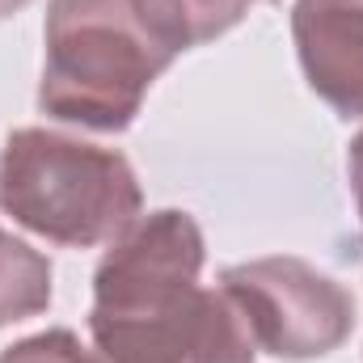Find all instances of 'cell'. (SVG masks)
Segmentation results:
<instances>
[{"mask_svg": "<svg viewBox=\"0 0 363 363\" xmlns=\"http://www.w3.org/2000/svg\"><path fill=\"white\" fill-rule=\"evenodd\" d=\"M0 363H97L93 347H85L72 330H43L0 351Z\"/></svg>", "mask_w": 363, "mask_h": 363, "instance_id": "obj_8", "label": "cell"}, {"mask_svg": "<svg viewBox=\"0 0 363 363\" xmlns=\"http://www.w3.org/2000/svg\"><path fill=\"white\" fill-rule=\"evenodd\" d=\"M157 4L165 9L182 51H190V47H203V43L228 34L267 0H157Z\"/></svg>", "mask_w": 363, "mask_h": 363, "instance_id": "obj_7", "label": "cell"}, {"mask_svg": "<svg viewBox=\"0 0 363 363\" xmlns=\"http://www.w3.org/2000/svg\"><path fill=\"white\" fill-rule=\"evenodd\" d=\"M140 207V178L118 148L55 127H17L0 148V211L51 245H110Z\"/></svg>", "mask_w": 363, "mask_h": 363, "instance_id": "obj_3", "label": "cell"}, {"mask_svg": "<svg viewBox=\"0 0 363 363\" xmlns=\"http://www.w3.org/2000/svg\"><path fill=\"white\" fill-rule=\"evenodd\" d=\"M190 211L135 216L93 271L89 342L101 363H258L254 330L224 287H203Z\"/></svg>", "mask_w": 363, "mask_h": 363, "instance_id": "obj_1", "label": "cell"}, {"mask_svg": "<svg viewBox=\"0 0 363 363\" xmlns=\"http://www.w3.org/2000/svg\"><path fill=\"white\" fill-rule=\"evenodd\" d=\"M51 308V262L30 241L0 228V325L30 321Z\"/></svg>", "mask_w": 363, "mask_h": 363, "instance_id": "obj_6", "label": "cell"}, {"mask_svg": "<svg viewBox=\"0 0 363 363\" xmlns=\"http://www.w3.org/2000/svg\"><path fill=\"white\" fill-rule=\"evenodd\" d=\"M26 4H34V0H0V21H9V17H17Z\"/></svg>", "mask_w": 363, "mask_h": 363, "instance_id": "obj_10", "label": "cell"}, {"mask_svg": "<svg viewBox=\"0 0 363 363\" xmlns=\"http://www.w3.org/2000/svg\"><path fill=\"white\" fill-rule=\"evenodd\" d=\"M300 72L334 114L363 118V0H296Z\"/></svg>", "mask_w": 363, "mask_h": 363, "instance_id": "obj_5", "label": "cell"}, {"mask_svg": "<svg viewBox=\"0 0 363 363\" xmlns=\"http://www.w3.org/2000/svg\"><path fill=\"white\" fill-rule=\"evenodd\" d=\"M43 47L38 110L101 135L127 131L152 81L182 55L157 0H51Z\"/></svg>", "mask_w": 363, "mask_h": 363, "instance_id": "obj_2", "label": "cell"}, {"mask_svg": "<svg viewBox=\"0 0 363 363\" xmlns=\"http://www.w3.org/2000/svg\"><path fill=\"white\" fill-rule=\"evenodd\" d=\"M347 178H351V194H355V207H359V220H363V127L347 144Z\"/></svg>", "mask_w": 363, "mask_h": 363, "instance_id": "obj_9", "label": "cell"}, {"mask_svg": "<svg viewBox=\"0 0 363 363\" xmlns=\"http://www.w3.org/2000/svg\"><path fill=\"white\" fill-rule=\"evenodd\" d=\"M220 287L241 304L258 351L274 359H321L355 330V296L291 254L237 262L220 274Z\"/></svg>", "mask_w": 363, "mask_h": 363, "instance_id": "obj_4", "label": "cell"}]
</instances>
